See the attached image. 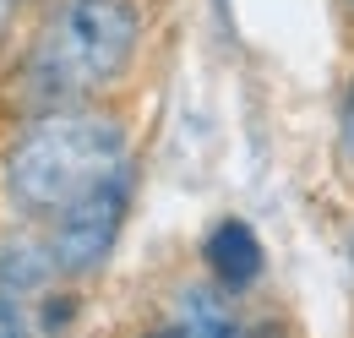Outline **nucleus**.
Returning <instances> with one entry per match:
<instances>
[{"label": "nucleus", "instance_id": "obj_2", "mask_svg": "<svg viewBox=\"0 0 354 338\" xmlns=\"http://www.w3.org/2000/svg\"><path fill=\"white\" fill-rule=\"evenodd\" d=\"M142 39V0H55L22 60L33 104H82L115 93L136 66Z\"/></svg>", "mask_w": 354, "mask_h": 338}, {"label": "nucleus", "instance_id": "obj_3", "mask_svg": "<svg viewBox=\"0 0 354 338\" xmlns=\"http://www.w3.org/2000/svg\"><path fill=\"white\" fill-rule=\"evenodd\" d=\"M126 213H131V169H120L115 180H104L98 191H88L82 202L49 218L44 240L60 284H82L93 273H104V262L115 256V240L126 229Z\"/></svg>", "mask_w": 354, "mask_h": 338}, {"label": "nucleus", "instance_id": "obj_10", "mask_svg": "<svg viewBox=\"0 0 354 338\" xmlns=\"http://www.w3.org/2000/svg\"><path fill=\"white\" fill-rule=\"evenodd\" d=\"M349 11H354V0H349Z\"/></svg>", "mask_w": 354, "mask_h": 338}, {"label": "nucleus", "instance_id": "obj_8", "mask_svg": "<svg viewBox=\"0 0 354 338\" xmlns=\"http://www.w3.org/2000/svg\"><path fill=\"white\" fill-rule=\"evenodd\" d=\"M344 142H349V153H354V87H349V98H344Z\"/></svg>", "mask_w": 354, "mask_h": 338}, {"label": "nucleus", "instance_id": "obj_1", "mask_svg": "<svg viewBox=\"0 0 354 338\" xmlns=\"http://www.w3.org/2000/svg\"><path fill=\"white\" fill-rule=\"evenodd\" d=\"M120 169H131V126L120 109L104 98L39 104L0 153V186L22 224H49Z\"/></svg>", "mask_w": 354, "mask_h": 338}, {"label": "nucleus", "instance_id": "obj_4", "mask_svg": "<svg viewBox=\"0 0 354 338\" xmlns=\"http://www.w3.org/2000/svg\"><path fill=\"white\" fill-rule=\"evenodd\" d=\"M202 267H207V278H218L223 290L245 295L267 267L257 229H251L245 218H218V224L207 229V240H202Z\"/></svg>", "mask_w": 354, "mask_h": 338}, {"label": "nucleus", "instance_id": "obj_5", "mask_svg": "<svg viewBox=\"0 0 354 338\" xmlns=\"http://www.w3.org/2000/svg\"><path fill=\"white\" fill-rule=\"evenodd\" d=\"M234 290H223L218 278H196V284H180L169 295V311H164V328L175 333H240L245 328V311H240Z\"/></svg>", "mask_w": 354, "mask_h": 338}, {"label": "nucleus", "instance_id": "obj_7", "mask_svg": "<svg viewBox=\"0 0 354 338\" xmlns=\"http://www.w3.org/2000/svg\"><path fill=\"white\" fill-rule=\"evenodd\" d=\"M33 328V311H28V300L11 295V290H0V333H28Z\"/></svg>", "mask_w": 354, "mask_h": 338}, {"label": "nucleus", "instance_id": "obj_6", "mask_svg": "<svg viewBox=\"0 0 354 338\" xmlns=\"http://www.w3.org/2000/svg\"><path fill=\"white\" fill-rule=\"evenodd\" d=\"M55 284H60V273H55V256H49L44 224H39V235L33 229L0 235V290H11L22 300H39Z\"/></svg>", "mask_w": 354, "mask_h": 338}, {"label": "nucleus", "instance_id": "obj_9", "mask_svg": "<svg viewBox=\"0 0 354 338\" xmlns=\"http://www.w3.org/2000/svg\"><path fill=\"white\" fill-rule=\"evenodd\" d=\"M22 6H28V0H0V33L17 22V11H22Z\"/></svg>", "mask_w": 354, "mask_h": 338}]
</instances>
